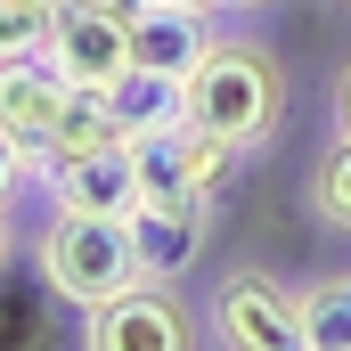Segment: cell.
Here are the masks:
<instances>
[{
	"label": "cell",
	"mask_w": 351,
	"mask_h": 351,
	"mask_svg": "<svg viewBox=\"0 0 351 351\" xmlns=\"http://www.w3.org/2000/svg\"><path fill=\"white\" fill-rule=\"evenodd\" d=\"M221 8H269V0H221Z\"/></svg>",
	"instance_id": "17"
},
{
	"label": "cell",
	"mask_w": 351,
	"mask_h": 351,
	"mask_svg": "<svg viewBox=\"0 0 351 351\" xmlns=\"http://www.w3.org/2000/svg\"><path fill=\"white\" fill-rule=\"evenodd\" d=\"M213 343L229 351H302V286L269 269H229L213 294Z\"/></svg>",
	"instance_id": "3"
},
{
	"label": "cell",
	"mask_w": 351,
	"mask_h": 351,
	"mask_svg": "<svg viewBox=\"0 0 351 351\" xmlns=\"http://www.w3.org/2000/svg\"><path fill=\"white\" fill-rule=\"evenodd\" d=\"M41 58H49L74 90H114L131 74V16H114L106 0H58Z\"/></svg>",
	"instance_id": "4"
},
{
	"label": "cell",
	"mask_w": 351,
	"mask_h": 351,
	"mask_svg": "<svg viewBox=\"0 0 351 351\" xmlns=\"http://www.w3.org/2000/svg\"><path fill=\"white\" fill-rule=\"evenodd\" d=\"M213 49V8H180V0H147L131 16V66L139 74H196V58Z\"/></svg>",
	"instance_id": "9"
},
{
	"label": "cell",
	"mask_w": 351,
	"mask_h": 351,
	"mask_svg": "<svg viewBox=\"0 0 351 351\" xmlns=\"http://www.w3.org/2000/svg\"><path fill=\"white\" fill-rule=\"evenodd\" d=\"M25 180H33V164H25V147H16V139L0 131V204H16V188H25Z\"/></svg>",
	"instance_id": "14"
},
{
	"label": "cell",
	"mask_w": 351,
	"mask_h": 351,
	"mask_svg": "<svg viewBox=\"0 0 351 351\" xmlns=\"http://www.w3.org/2000/svg\"><path fill=\"white\" fill-rule=\"evenodd\" d=\"M66 106H74V82H66L49 58H16V66H0V131L25 147L33 180L49 172V156H58Z\"/></svg>",
	"instance_id": "6"
},
{
	"label": "cell",
	"mask_w": 351,
	"mask_h": 351,
	"mask_svg": "<svg viewBox=\"0 0 351 351\" xmlns=\"http://www.w3.org/2000/svg\"><path fill=\"white\" fill-rule=\"evenodd\" d=\"M123 221H131V245H139V278H156V286H180L188 269L204 262V229H213V204L139 196Z\"/></svg>",
	"instance_id": "8"
},
{
	"label": "cell",
	"mask_w": 351,
	"mask_h": 351,
	"mask_svg": "<svg viewBox=\"0 0 351 351\" xmlns=\"http://www.w3.org/2000/svg\"><path fill=\"white\" fill-rule=\"evenodd\" d=\"M343 8H351V0H343Z\"/></svg>",
	"instance_id": "20"
},
{
	"label": "cell",
	"mask_w": 351,
	"mask_h": 351,
	"mask_svg": "<svg viewBox=\"0 0 351 351\" xmlns=\"http://www.w3.org/2000/svg\"><path fill=\"white\" fill-rule=\"evenodd\" d=\"M335 131L351 139V58H343V74H335Z\"/></svg>",
	"instance_id": "15"
},
{
	"label": "cell",
	"mask_w": 351,
	"mask_h": 351,
	"mask_svg": "<svg viewBox=\"0 0 351 351\" xmlns=\"http://www.w3.org/2000/svg\"><path fill=\"white\" fill-rule=\"evenodd\" d=\"M114 123H123V139H164L188 123V82L180 74H123L114 82Z\"/></svg>",
	"instance_id": "10"
},
{
	"label": "cell",
	"mask_w": 351,
	"mask_h": 351,
	"mask_svg": "<svg viewBox=\"0 0 351 351\" xmlns=\"http://www.w3.org/2000/svg\"><path fill=\"white\" fill-rule=\"evenodd\" d=\"M0 269H8V204H0Z\"/></svg>",
	"instance_id": "16"
},
{
	"label": "cell",
	"mask_w": 351,
	"mask_h": 351,
	"mask_svg": "<svg viewBox=\"0 0 351 351\" xmlns=\"http://www.w3.org/2000/svg\"><path fill=\"white\" fill-rule=\"evenodd\" d=\"M41 8H58V0H41Z\"/></svg>",
	"instance_id": "19"
},
{
	"label": "cell",
	"mask_w": 351,
	"mask_h": 351,
	"mask_svg": "<svg viewBox=\"0 0 351 351\" xmlns=\"http://www.w3.org/2000/svg\"><path fill=\"white\" fill-rule=\"evenodd\" d=\"M302 351H351V269L302 286Z\"/></svg>",
	"instance_id": "11"
},
{
	"label": "cell",
	"mask_w": 351,
	"mask_h": 351,
	"mask_svg": "<svg viewBox=\"0 0 351 351\" xmlns=\"http://www.w3.org/2000/svg\"><path fill=\"white\" fill-rule=\"evenodd\" d=\"M82 343L90 351H188L196 343V319H188V302H180L172 286L131 278L114 302L82 311Z\"/></svg>",
	"instance_id": "5"
},
{
	"label": "cell",
	"mask_w": 351,
	"mask_h": 351,
	"mask_svg": "<svg viewBox=\"0 0 351 351\" xmlns=\"http://www.w3.org/2000/svg\"><path fill=\"white\" fill-rule=\"evenodd\" d=\"M33 262L49 278V294L58 302H74V311H98V302H114L131 278H139V245H131V221L123 213H49V229L33 237Z\"/></svg>",
	"instance_id": "2"
},
{
	"label": "cell",
	"mask_w": 351,
	"mask_h": 351,
	"mask_svg": "<svg viewBox=\"0 0 351 351\" xmlns=\"http://www.w3.org/2000/svg\"><path fill=\"white\" fill-rule=\"evenodd\" d=\"M49 204L66 213H131L139 204V139H90V147H66L49 164Z\"/></svg>",
	"instance_id": "7"
},
{
	"label": "cell",
	"mask_w": 351,
	"mask_h": 351,
	"mask_svg": "<svg viewBox=\"0 0 351 351\" xmlns=\"http://www.w3.org/2000/svg\"><path fill=\"white\" fill-rule=\"evenodd\" d=\"M278 114H286L278 58H269L262 41H245V33H213V49H204L196 74H188V123H196L204 139L254 156V147H269Z\"/></svg>",
	"instance_id": "1"
},
{
	"label": "cell",
	"mask_w": 351,
	"mask_h": 351,
	"mask_svg": "<svg viewBox=\"0 0 351 351\" xmlns=\"http://www.w3.org/2000/svg\"><path fill=\"white\" fill-rule=\"evenodd\" d=\"M311 213L327 221V229H351V139L335 131V147L319 156V172H311Z\"/></svg>",
	"instance_id": "12"
},
{
	"label": "cell",
	"mask_w": 351,
	"mask_h": 351,
	"mask_svg": "<svg viewBox=\"0 0 351 351\" xmlns=\"http://www.w3.org/2000/svg\"><path fill=\"white\" fill-rule=\"evenodd\" d=\"M180 8H221V0H180Z\"/></svg>",
	"instance_id": "18"
},
{
	"label": "cell",
	"mask_w": 351,
	"mask_h": 351,
	"mask_svg": "<svg viewBox=\"0 0 351 351\" xmlns=\"http://www.w3.org/2000/svg\"><path fill=\"white\" fill-rule=\"evenodd\" d=\"M41 49H49V8L41 0H0V66L41 58Z\"/></svg>",
	"instance_id": "13"
}]
</instances>
